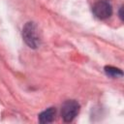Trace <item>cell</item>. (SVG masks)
Instances as JSON below:
<instances>
[{
    "instance_id": "6da1fadb",
    "label": "cell",
    "mask_w": 124,
    "mask_h": 124,
    "mask_svg": "<svg viewBox=\"0 0 124 124\" xmlns=\"http://www.w3.org/2000/svg\"><path fill=\"white\" fill-rule=\"evenodd\" d=\"M22 39L31 48H37L40 45V37L37 25L32 22H26L22 28Z\"/></svg>"
},
{
    "instance_id": "7a4b0ae2",
    "label": "cell",
    "mask_w": 124,
    "mask_h": 124,
    "mask_svg": "<svg viewBox=\"0 0 124 124\" xmlns=\"http://www.w3.org/2000/svg\"><path fill=\"white\" fill-rule=\"evenodd\" d=\"M79 104L75 100L66 101L61 108V116L65 122H71L79 111Z\"/></svg>"
},
{
    "instance_id": "3957f363",
    "label": "cell",
    "mask_w": 124,
    "mask_h": 124,
    "mask_svg": "<svg viewBox=\"0 0 124 124\" xmlns=\"http://www.w3.org/2000/svg\"><path fill=\"white\" fill-rule=\"evenodd\" d=\"M92 12L96 17L100 19H106L112 15V8L108 2L103 0L94 4L92 8Z\"/></svg>"
},
{
    "instance_id": "277c9868",
    "label": "cell",
    "mask_w": 124,
    "mask_h": 124,
    "mask_svg": "<svg viewBox=\"0 0 124 124\" xmlns=\"http://www.w3.org/2000/svg\"><path fill=\"white\" fill-rule=\"evenodd\" d=\"M55 114H56V109L55 108H46V110L42 111L40 114H39V117H38V120L40 123H50L54 120L55 118Z\"/></svg>"
},
{
    "instance_id": "5b68a950",
    "label": "cell",
    "mask_w": 124,
    "mask_h": 124,
    "mask_svg": "<svg viewBox=\"0 0 124 124\" xmlns=\"http://www.w3.org/2000/svg\"><path fill=\"white\" fill-rule=\"evenodd\" d=\"M105 70V73L107 76L110 77V78H120L123 76V72L118 69V68H115V67H112V66H106L104 68Z\"/></svg>"
},
{
    "instance_id": "8992f818",
    "label": "cell",
    "mask_w": 124,
    "mask_h": 124,
    "mask_svg": "<svg viewBox=\"0 0 124 124\" xmlns=\"http://www.w3.org/2000/svg\"><path fill=\"white\" fill-rule=\"evenodd\" d=\"M122 7H120V9H119V17L121 18V20H123V14H122Z\"/></svg>"
},
{
    "instance_id": "52a82bcc",
    "label": "cell",
    "mask_w": 124,
    "mask_h": 124,
    "mask_svg": "<svg viewBox=\"0 0 124 124\" xmlns=\"http://www.w3.org/2000/svg\"><path fill=\"white\" fill-rule=\"evenodd\" d=\"M104 1H107V0H104Z\"/></svg>"
}]
</instances>
